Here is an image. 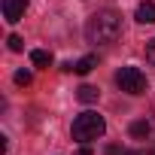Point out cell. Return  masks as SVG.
I'll list each match as a JSON object with an SVG mask.
<instances>
[{"instance_id": "6da1fadb", "label": "cell", "mask_w": 155, "mask_h": 155, "mask_svg": "<svg viewBox=\"0 0 155 155\" xmlns=\"http://www.w3.org/2000/svg\"><path fill=\"white\" fill-rule=\"evenodd\" d=\"M122 37V15L116 9H101L85 21V40L91 46H110Z\"/></svg>"}, {"instance_id": "7a4b0ae2", "label": "cell", "mask_w": 155, "mask_h": 155, "mask_svg": "<svg viewBox=\"0 0 155 155\" xmlns=\"http://www.w3.org/2000/svg\"><path fill=\"white\" fill-rule=\"evenodd\" d=\"M104 131H107L104 116H97V113H91V110H85V113H79V116L73 119V140H76V143H91V140H97Z\"/></svg>"}, {"instance_id": "3957f363", "label": "cell", "mask_w": 155, "mask_h": 155, "mask_svg": "<svg viewBox=\"0 0 155 155\" xmlns=\"http://www.w3.org/2000/svg\"><path fill=\"white\" fill-rule=\"evenodd\" d=\"M116 85L125 94H143L146 91V76L140 67H119L116 70Z\"/></svg>"}, {"instance_id": "277c9868", "label": "cell", "mask_w": 155, "mask_h": 155, "mask_svg": "<svg viewBox=\"0 0 155 155\" xmlns=\"http://www.w3.org/2000/svg\"><path fill=\"white\" fill-rule=\"evenodd\" d=\"M25 9H28V0H3V18L9 25L21 21L25 18Z\"/></svg>"}, {"instance_id": "5b68a950", "label": "cell", "mask_w": 155, "mask_h": 155, "mask_svg": "<svg viewBox=\"0 0 155 155\" xmlns=\"http://www.w3.org/2000/svg\"><path fill=\"white\" fill-rule=\"evenodd\" d=\"M134 18L140 25H155V3L152 0H143V3L137 6V12H134Z\"/></svg>"}, {"instance_id": "8992f818", "label": "cell", "mask_w": 155, "mask_h": 155, "mask_svg": "<svg viewBox=\"0 0 155 155\" xmlns=\"http://www.w3.org/2000/svg\"><path fill=\"white\" fill-rule=\"evenodd\" d=\"M97 67V55H85V58H79L73 64V73H79V76H85V73H91Z\"/></svg>"}, {"instance_id": "52a82bcc", "label": "cell", "mask_w": 155, "mask_h": 155, "mask_svg": "<svg viewBox=\"0 0 155 155\" xmlns=\"http://www.w3.org/2000/svg\"><path fill=\"white\" fill-rule=\"evenodd\" d=\"M97 97H101V91L94 85H79V88H76V101H79V104H94Z\"/></svg>"}, {"instance_id": "ba28073f", "label": "cell", "mask_w": 155, "mask_h": 155, "mask_svg": "<svg viewBox=\"0 0 155 155\" xmlns=\"http://www.w3.org/2000/svg\"><path fill=\"white\" fill-rule=\"evenodd\" d=\"M149 131H152V125H149L146 119L131 122V137H134V140H146V137H149Z\"/></svg>"}, {"instance_id": "9c48e42d", "label": "cell", "mask_w": 155, "mask_h": 155, "mask_svg": "<svg viewBox=\"0 0 155 155\" xmlns=\"http://www.w3.org/2000/svg\"><path fill=\"white\" fill-rule=\"evenodd\" d=\"M31 64H34V67H49V64H52V55H49L46 49H34V52H31Z\"/></svg>"}, {"instance_id": "30bf717a", "label": "cell", "mask_w": 155, "mask_h": 155, "mask_svg": "<svg viewBox=\"0 0 155 155\" xmlns=\"http://www.w3.org/2000/svg\"><path fill=\"white\" fill-rule=\"evenodd\" d=\"M12 79H15V85H31V79H34V76H31V70H15V76H12Z\"/></svg>"}, {"instance_id": "8fae6325", "label": "cell", "mask_w": 155, "mask_h": 155, "mask_svg": "<svg viewBox=\"0 0 155 155\" xmlns=\"http://www.w3.org/2000/svg\"><path fill=\"white\" fill-rule=\"evenodd\" d=\"M6 43H9V52H21V49H25V40H21L18 34H12Z\"/></svg>"}, {"instance_id": "7c38bea8", "label": "cell", "mask_w": 155, "mask_h": 155, "mask_svg": "<svg viewBox=\"0 0 155 155\" xmlns=\"http://www.w3.org/2000/svg\"><path fill=\"white\" fill-rule=\"evenodd\" d=\"M146 58H149V61L155 64V37H152V40L146 43Z\"/></svg>"}, {"instance_id": "4fadbf2b", "label": "cell", "mask_w": 155, "mask_h": 155, "mask_svg": "<svg viewBox=\"0 0 155 155\" xmlns=\"http://www.w3.org/2000/svg\"><path fill=\"white\" fill-rule=\"evenodd\" d=\"M107 155H128V149H122V146H107Z\"/></svg>"}, {"instance_id": "5bb4252c", "label": "cell", "mask_w": 155, "mask_h": 155, "mask_svg": "<svg viewBox=\"0 0 155 155\" xmlns=\"http://www.w3.org/2000/svg\"><path fill=\"white\" fill-rule=\"evenodd\" d=\"M76 155H91V146H88V143H82V149L76 152Z\"/></svg>"}]
</instances>
